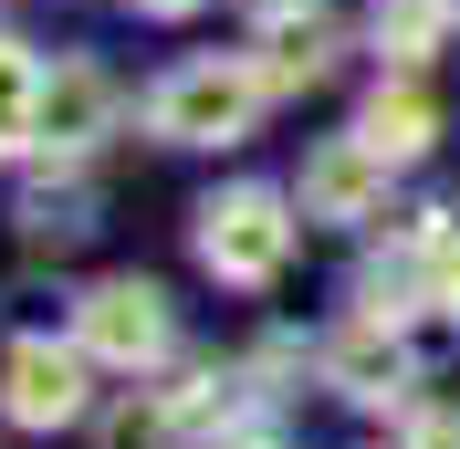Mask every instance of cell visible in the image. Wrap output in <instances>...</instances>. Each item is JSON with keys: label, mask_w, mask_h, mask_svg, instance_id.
Instances as JSON below:
<instances>
[{"label": "cell", "mask_w": 460, "mask_h": 449, "mask_svg": "<svg viewBox=\"0 0 460 449\" xmlns=\"http://www.w3.org/2000/svg\"><path fill=\"white\" fill-rule=\"evenodd\" d=\"M261 63H230V53H199V63H178L168 84L146 94V126L168 146H230V136H252V115H261Z\"/></svg>", "instance_id": "obj_1"}, {"label": "cell", "mask_w": 460, "mask_h": 449, "mask_svg": "<svg viewBox=\"0 0 460 449\" xmlns=\"http://www.w3.org/2000/svg\"><path fill=\"white\" fill-rule=\"evenodd\" d=\"M199 261L220 282H272L293 261V198L283 189H220L199 209Z\"/></svg>", "instance_id": "obj_2"}, {"label": "cell", "mask_w": 460, "mask_h": 449, "mask_svg": "<svg viewBox=\"0 0 460 449\" xmlns=\"http://www.w3.org/2000/svg\"><path fill=\"white\" fill-rule=\"evenodd\" d=\"M74 345H84L94 365H115V376L157 365L168 356V293H157V282H94L84 313H74Z\"/></svg>", "instance_id": "obj_3"}, {"label": "cell", "mask_w": 460, "mask_h": 449, "mask_svg": "<svg viewBox=\"0 0 460 449\" xmlns=\"http://www.w3.org/2000/svg\"><path fill=\"white\" fill-rule=\"evenodd\" d=\"M84 376H94L84 345L22 335L11 365H0V408H11V428H74V418H84Z\"/></svg>", "instance_id": "obj_4"}, {"label": "cell", "mask_w": 460, "mask_h": 449, "mask_svg": "<svg viewBox=\"0 0 460 449\" xmlns=\"http://www.w3.org/2000/svg\"><path fill=\"white\" fill-rule=\"evenodd\" d=\"M387 146L367 136H324L314 157H304V220H376L387 209Z\"/></svg>", "instance_id": "obj_5"}, {"label": "cell", "mask_w": 460, "mask_h": 449, "mask_svg": "<svg viewBox=\"0 0 460 449\" xmlns=\"http://www.w3.org/2000/svg\"><path fill=\"white\" fill-rule=\"evenodd\" d=\"M408 376H419V356H408L398 313H367V324H345V335L324 345V387L356 397V408H387V397H408Z\"/></svg>", "instance_id": "obj_6"}, {"label": "cell", "mask_w": 460, "mask_h": 449, "mask_svg": "<svg viewBox=\"0 0 460 449\" xmlns=\"http://www.w3.org/2000/svg\"><path fill=\"white\" fill-rule=\"evenodd\" d=\"M252 53H261V84L293 94V84H314L324 63H335V11L324 0H272L252 31Z\"/></svg>", "instance_id": "obj_7"}, {"label": "cell", "mask_w": 460, "mask_h": 449, "mask_svg": "<svg viewBox=\"0 0 460 449\" xmlns=\"http://www.w3.org/2000/svg\"><path fill=\"white\" fill-rule=\"evenodd\" d=\"M105 115H115V94H105V74L94 63H63V74H42V126H31V157H84L94 136H105Z\"/></svg>", "instance_id": "obj_8"}, {"label": "cell", "mask_w": 460, "mask_h": 449, "mask_svg": "<svg viewBox=\"0 0 460 449\" xmlns=\"http://www.w3.org/2000/svg\"><path fill=\"white\" fill-rule=\"evenodd\" d=\"M367 146H387V157H419V146L439 136V105H429V84L419 74H387V84L367 94V126H356Z\"/></svg>", "instance_id": "obj_9"}, {"label": "cell", "mask_w": 460, "mask_h": 449, "mask_svg": "<svg viewBox=\"0 0 460 449\" xmlns=\"http://www.w3.org/2000/svg\"><path fill=\"white\" fill-rule=\"evenodd\" d=\"M189 439V408L178 397H126V408H105V428H94V449H178Z\"/></svg>", "instance_id": "obj_10"}, {"label": "cell", "mask_w": 460, "mask_h": 449, "mask_svg": "<svg viewBox=\"0 0 460 449\" xmlns=\"http://www.w3.org/2000/svg\"><path fill=\"white\" fill-rule=\"evenodd\" d=\"M31 126H42V74H31V53L0 31V157H22Z\"/></svg>", "instance_id": "obj_11"}, {"label": "cell", "mask_w": 460, "mask_h": 449, "mask_svg": "<svg viewBox=\"0 0 460 449\" xmlns=\"http://www.w3.org/2000/svg\"><path fill=\"white\" fill-rule=\"evenodd\" d=\"M367 31H376V53H387V63H429V42L450 31V11H439V0H376Z\"/></svg>", "instance_id": "obj_12"}, {"label": "cell", "mask_w": 460, "mask_h": 449, "mask_svg": "<svg viewBox=\"0 0 460 449\" xmlns=\"http://www.w3.org/2000/svg\"><path fill=\"white\" fill-rule=\"evenodd\" d=\"M429 304L460 324V230H429Z\"/></svg>", "instance_id": "obj_13"}, {"label": "cell", "mask_w": 460, "mask_h": 449, "mask_svg": "<svg viewBox=\"0 0 460 449\" xmlns=\"http://www.w3.org/2000/svg\"><path fill=\"white\" fill-rule=\"evenodd\" d=\"M398 449H460V408H419L398 428Z\"/></svg>", "instance_id": "obj_14"}, {"label": "cell", "mask_w": 460, "mask_h": 449, "mask_svg": "<svg viewBox=\"0 0 460 449\" xmlns=\"http://www.w3.org/2000/svg\"><path fill=\"white\" fill-rule=\"evenodd\" d=\"M209 449H272V439H261V428H230V439H209Z\"/></svg>", "instance_id": "obj_15"}, {"label": "cell", "mask_w": 460, "mask_h": 449, "mask_svg": "<svg viewBox=\"0 0 460 449\" xmlns=\"http://www.w3.org/2000/svg\"><path fill=\"white\" fill-rule=\"evenodd\" d=\"M146 11H199V0H146Z\"/></svg>", "instance_id": "obj_16"}, {"label": "cell", "mask_w": 460, "mask_h": 449, "mask_svg": "<svg viewBox=\"0 0 460 449\" xmlns=\"http://www.w3.org/2000/svg\"><path fill=\"white\" fill-rule=\"evenodd\" d=\"M439 11H450V22H460V0H439Z\"/></svg>", "instance_id": "obj_17"}]
</instances>
